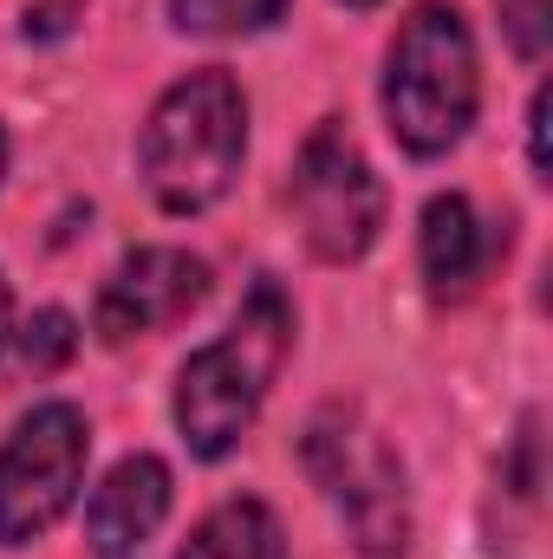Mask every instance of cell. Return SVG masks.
<instances>
[{
  "label": "cell",
  "mask_w": 553,
  "mask_h": 559,
  "mask_svg": "<svg viewBox=\"0 0 553 559\" xmlns=\"http://www.w3.org/2000/svg\"><path fill=\"white\" fill-rule=\"evenodd\" d=\"M176 559H286V534H280V514L268 501L235 495L196 521L189 547Z\"/></svg>",
  "instance_id": "obj_10"
},
{
  "label": "cell",
  "mask_w": 553,
  "mask_h": 559,
  "mask_svg": "<svg viewBox=\"0 0 553 559\" xmlns=\"http://www.w3.org/2000/svg\"><path fill=\"white\" fill-rule=\"evenodd\" d=\"M495 13H502V33H508V46L534 66V59H548V39H553V0H495Z\"/></svg>",
  "instance_id": "obj_13"
},
{
  "label": "cell",
  "mask_w": 553,
  "mask_h": 559,
  "mask_svg": "<svg viewBox=\"0 0 553 559\" xmlns=\"http://www.w3.org/2000/svg\"><path fill=\"white\" fill-rule=\"evenodd\" d=\"M72 352H79V325H72V312L46 306V312H33V319L20 325V365H26L33 378L59 371V365H66Z\"/></svg>",
  "instance_id": "obj_12"
},
{
  "label": "cell",
  "mask_w": 553,
  "mask_h": 559,
  "mask_svg": "<svg viewBox=\"0 0 553 559\" xmlns=\"http://www.w3.org/2000/svg\"><path fill=\"white\" fill-rule=\"evenodd\" d=\"M286 13V0H169V20L183 33L202 39H235V33H261Z\"/></svg>",
  "instance_id": "obj_11"
},
{
  "label": "cell",
  "mask_w": 553,
  "mask_h": 559,
  "mask_svg": "<svg viewBox=\"0 0 553 559\" xmlns=\"http://www.w3.org/2000/svg\"><path fill=\"white\" fill-rule=\"evenodd\" d=\"M286 352H293V306L274 280H255L235 325L222 338H209L202 352H189V365L176 371V429H183L189 455L222 462L248 436Z\"/></svg>",
  "instance_id": "obj_2"
},
{
  "label": "cell",
  "mask_w": 553,
  "mask_h": 559,
  "mask_svg": "<svg viewBox=\"0 0 553 559\" xmlns=\"http://www.w3.org/2000/svg\"><path fill=\"white\" fill-rule=\"evenodd\" d=\"M416 261L436 299H462L482 261H489V241H482V222L469 209V195H430L423 209V235H416Z\"/></svg>",
  "instance_id": "obj_9"
},
{
  "label": "cell",
  "mask_w": 553,
  "mask_h": 559,
  "mask_svg": "<svg viewBox=\"0 0 553 559\" xmlns=\"http://www.w3.org/2000/svg\"><path fill=\"white\" fill-rule=\"evenodd\" d=\"M202 299H209V261L202 254H189V248H138L105 280V293L92 306V332L105 345H131V338L183 325Z\"/></svg>",
  "instance_id": "obj_7"
},
{
  "label": "cell",
  "mask_w": 553,
  "mask_h": 559,
  "mask_svg": "<svg viewBox=\"0 0 553 559\" xmlns=\"http://www.w3.org/2000/svg\"><path fill=\"white\" fill-rule=\"evenodd\" d=\"M293 215H299V235L319 261L332 267H352L372 254L378 228H385V182L372 176L365 150L352 143L345 124H313V138L299 143V163H293Z\"/></svg>",
  "instance_id": "obj_5"
},
{
  "label": "cell",
  "mask_w": 553,
  "mask_h": 559,
  "mask_svg": "<svg viewBox=\"0 0 553 559\" xmlns=\"http://www.w3.org/2000/svg\"><path fill=\"white\" fill-rule=\"evenodd\" d=\"M482 111V66H475V39L462 26L456 7L423 0L391 39L385 59V118L391 138L411 156H443L469 138Z\"/></svg>",
  "instance_id": "obj_3"
},
{
  "label": "cell",
  "mask_w": 553,
  "mask_h": 559,
  "mask_svg": "<svg viewBox=\"0 0 553 559\" xmlns=\"http://www.w3.org/2000/svg\"><path fill=\"white\" fill-rule=\"evenodd\" d=\"M299 462L326 488V501L339 508V521H345L358 559H404L411 554V488H404V462L365 423L358 404L313 411L306 436H299Z\"/></svg>",
  "instance_id": "obj_4"
},
{
  "label": "cell",
  "mask_w": 553,
  "mask_h": 559,
  "mask_svg": "<svg viewBox=\"0 0 553 559\" xmlns=\"http://www.w3.org/2000/svg\"><path fill=\"white\" fill-rule=\"evenodd\" d=\"M85 455L92 429L72 404H39L13 423V436L0 442V547L39 540L79 501Z\"/></svg>",
  "instance_id": "obj_6"
},
{
  "label": "cell",
  "mask_w": 553,
  "mask_h": 559,
  "mask_svg": "<svg viewBox=\"0 0 553 559\" xmlns=\"http://www.w3.org/2000/svg\"><path fill=\"white\" fill-rule=\"evenodd\" d=\"M79 13H85V0H33L26 7V39H59V33H72Z\"/></svg>",
  "instance_id": "obj_14"
},
{
  "label": "cell",
  "mask_w": 553,
  "mask_h": 559,
  "mask_svg": "<svg viewBox=\"0 0 553 559\" xmlns=\"http://www.w3.org/2000/svg\"><path fill=\"white\" fill-rule=\"evenodd\" d=\"M0 176H7V138H0Z\"/></svg>",
  "instance_id": "obj_18"
},
{
  "label": "cell",
  "mask_w": 553,
  "mask_h": 559,
  "mask_svg": "<svg viewBox=\"0 0 553 559\" xmlns=\"http://www.w3.org/2000/svg\"><path fill=\"white\" fill-rule=\"evenodd\" d=\"M345 7H358V13H365V7H378V0H345Z\"/></svg>",
  "instance_id": "obj_17"
},
{
  "label": "cell",
  "mask_w": 553,
  "mask_h": 559,
  "mask_svg": "<svg viewBox=\"0 0 553 559\" xmlns=\"http://www.w3.org/2000/svg\"><path fill=\"white\" fill-rule=\"evenodd\" d=\"M242 156H248V98L222 66L176 79L143 118L138 169L163 215L215 209L235 189Z\"/></svg>",
  "instance_id": "obj_1"
},
{
  "label": "cell",
  "mask_w": 553,
  "mask_h": 559,
  "mask_svg": "<svg viewBox=\"0 0 553 559\" xmlns=\"http://www.w3.org/2000/svg\"><path fill=\"white\" fill-rule=\"evenodd\" d=\"M13 338V293H7V280H0V345Z\"/></svg>",
  "instance_id": "obj_16"
},
{
  "label": "cell",
  "mask_w": 553,
  "mask_h": 559,
  "mask_svg": "<svg viewBox=\"0 0 553 559\" xmlns=\"http://www.w3.org/2000/svg\"><path fill=\"white\" fill-rule=\"evenodd\" d=\"M528 156H534V176L548 182V92H534L528 105Z\"/></svg>",
  "instance_id": "obj_15"
},
{
  "label": "cell",
  "mask_w": 553,
  "mask_h": 559,
  "mask_svg": "<svg viewBox=\"0 0 553 559\" xmlns=\"http://www.w3.org/2000/svg\"><path fill=\"white\" fill-rule=\"evenodd\" d=\"M169 521V468L156 455H125L85 508V540L98 559H125Z\"/></svg>",
  "instance_id": "obj_8"
}]
</instances>
